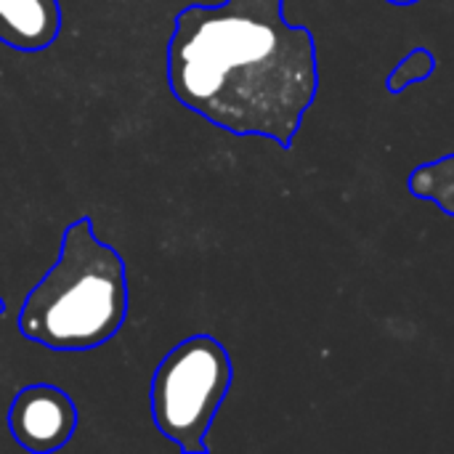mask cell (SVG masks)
Instances as JSON below:
<instances>
[{"label": "cell", "instance_id": "obj_1", "mask_svg": "<svg viewBox=\"0 0 454 454\" xmlns=\"http://www.w3.org/2000/svg\"><path fill=\"white\" fill-rule=\"evenodd\" d=\"M168 85L202 120L290 149L319 90L314 35L285 0L186 5L168 43Z\"/></svg>", "mask_w": 454, "mask_h": 454}, {"label": "cell", "instance_id": "obj_2", "mask_svg": "<svg viewBox=\"0 0 454 454\" xmlns=\"http://www.w3.org/2000/svg\"><path fill=\"white\" fill-rule=\"evenodd\" d=\"M125 317V261L82 215L67 226L56 263L24 298L19 333L51 351H93L120 333Z\"/></svg>", "mask_w": 454, "mask_h": 454}, {"label": "cell", "instance_id": "obj_3", "mask_svg": "<svg viewBox=\"0 0 454 454\" xmlns=\"http://www.w3.org/2000/svg\"><path fill=\"white\" fill-rule=\"evenodd\" d=\"M231 359L213 335H192L173 346L152 375V418L157 431L184 454L207 452L205 436L229 394Z\"/></svg>", "mask_w": 454, "mask_h": 454}, {"label": "cell", "instance_id": "obj_4", "mask_svg": "<svg viewBox=\"0 0 454 454\" xmlns=\"http://www.w3.org/2000/svg\"><path fill=\"white\" fill-rule=\"evenodd\" d=\"M8 428L24 450L48 454L61 450L77 428L74 402L56 386L35 383L21 388L8 410Z\"/></svg>", "mask_w": 454, "mask_h": 454}, {"label": "cell", "instance_id": "obj_5", "mask_svg": "<svg viewBox=\"0 0 454 454\" xmlns=\"http://www.w3.org/2000/svg\"><path fill=\"white\" fill-rule=\"evenodd\" d=\"M61 29L59 0H0V43L21 53L53 45Z\"/></svg>", "mask_w": 454, "mask_h": 454}, {"label": "cell", "instance_id": "obj_6", "mask_svg": "<svg viewBox=\"0 0 454 454\" xmlns=\"http://www.w3.org/2000/svg\"><path fill=\"white\" fill-rule=\"evenodd\" d=\"M450 173L454 176V154L452 157H444L439 160ZM410 189L420 197H428L431 202H436L444 213L454 215V181L452 178H444V176H436L434 170H428V165L418 168L412 176H410Z\"/></svg>", "mask_w": 454, "mask_h": 454}, {"label": "cell", "instance_id": "obj_7", "mask_svg": "<svg viewBox=\"0 0 454 454\" xmlns=\"http://www.w3.org/2000/svg\"><path fill=\"white\" fill-rule=\"evenodd\" d=\"M434 67H436V61H434L431 51L415 48V51H410V53L399 61V67L388 74L386 88H388L391 93H399V90H404L407 85L426 80V77L434 72Z\"/></svg>", "mask_w": 454, "mask_h": 454}, {"label": "cell", "instance_id": "obj_8", "mask_svg": "<svg viewBox=\"0 0 454 454\" xmlns=\"http://www.w3.org/2000/svg\"><path fill=\"white\" fill-rule=\"evenodd\" d=\"M388 3H394V5H412V3H418V0H388Z\"/></svg>", "mask_w": 454, "mask_h": 454}, {"label": "cell", "instance_id": "obj_9", "mask_svg": "<svg viewBox=\"0 0 454 454\" xmlns=\"http://www.w3.org/2000/svg\"><path fill=\"white\" fill-rule=\"evenodd\" d=\"M3 311H5V301L0 298V314H3Z\"/></svg>", "mask_w": 454, "mask_h": 454}]
</instances>
